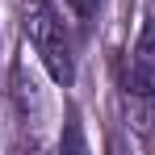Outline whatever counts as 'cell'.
<instances>
[{
  "mask_svg": "<svg viewBox=\"0 0 155 155\" xmlns=\"http://www.w3.org/2000/svg\"><path fill=\"white\" fill-rule=\"evenodd\" d=\"M21 29L34 54L42 59V67L51 71L54 84H71L76 80V51H71V34L59 21L51 0H21Z\"/></svg>",
  "mask_w": 155,
  "mask_h": 155,
  "instance_id": "obj_1",
  "label": "cell"
},
{
  "mask_svg": "<svg viewBox=\"0 0 155 155\" xmlns=\"http://www.w3.org/2000/svg\"><path fill=\"white\" fill-rule=\"evenodd\" d=\"M126 92L134 101H155V0L143 13V29L130 46L126 63Z\"/></svg>",
  "mask_w": 155,
  "mask_h": 155,
  "instance_id": "obj_2",
  "label": "cell"
},
{
  "mask_svg": "<svg viewBox=\"0 0 155 155\" xmlns=\"http://www.w3.org/2000/svg\"><path fill=\"white\" fill-rule=\"evenodd\" d=\"M143 126H155V101H151V109H147V122Z\"/></svg>",
  "mask_w": 155,
  "mask_h": 155,
  "instance_id": "obj_3",
  "label": "cell"
}]
</instances>
